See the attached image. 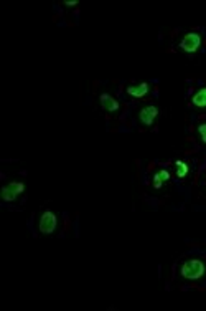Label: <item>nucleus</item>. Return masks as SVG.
<instances>
[{
	"mask_svg": "<svg viewBox=\"0 0 206 311\" xmlns=\"http://www.w3.org/2000/svg\"><path fill=\"white\" fill-rule=\"evenodd\" d=\"M25 192V184L23 182H9L2 185V190H0V196H2L4 202H14L17 201L18 196H22Z\"/></svg>",
	"mask_w": 206,
	"mask_h": 311,
	"instance_id": "obj_3",
	"label": "nucleus"
},
{
	"mask_svg": "<svg viewBox=\"0 0 206 311\" xmlns=\"http://www.w3.org/2000/svg\"><path fill=\"white\" fill-rule=\"evenodd\" d=\"M56 227H58V217L53 214L52 210H45L40 215V222H38V230L43 235H52Z\"/></svg>",
	"mask_w": 206,
	"mask_h": 311,
	"instance_id": "obj_2",
	"label": "nucleus"
},
{
	"mask_svg": "<svg viewBox=\"0 0 206 311\" xmlns=\"http://www.w3.org/2000/svg\"><path fill=\"white\" fill-rule=\"evenodd\" d=\"M191 103L196 108H206V88H201L198 93H195L191 98Z\"/></svg>",
	"mask_w": 206,
	"mask_h": 311,
	"instance_id": "obj_9",
	"label": "nucleus"
},
{
	"mask_svg": "<svg viewBox=\"0 0 206 311\" xmlns=\"http://www.w3.org/2000/svg\"><path fill=\"white\" fill-rule=\"evenodd\" d=\"M199 47H201V35L196 32L186 33L182 38V42H180V48L186 53H195L198 52Z\"/></svg>",
	"mask_w": 206,
	"mask_h": 311,
	"instance_id": "obj_4",
	"label": "nucleus"
},
{
	"mask_svg": "<svg viewBox=\"0 0 206 311\" xmlns=\"http://www.w3.org/2000/svg\"><path fill=\"white\" fill-rule=\"evenodd\" d=\"M99 103H101V108L104 111H108V113H116V111H119L121 108L119 101H117L112 95H109V93H102V95L99 96Z\"/></svg>",
	"mask_w": 206,
	"mask_h": 311,
	"instance_id": "obj_6",
	"label": "nucleus"
},
{
	"mask_svg": "<svg viewBox=\"0 0 206 311\" xmlns=\"http://www.w3.org/2000/svg\"><path fill=\"white\" fill-rule=\"evenodd\" d=\"M168 179H170V172L165 171V169L159 171L153 176V187L155 189H162V185H164V182H167Z\"/></svg>",
	"mask_w": 206,
	"mask_h": 311,
	"instance_id": "obj_8",
	"label": "nucleus"
},
{
	"mask_svg": "<svg viewBox=\"0 0 206 311\" xmlns=\"http://www.w3.org/2000/svg\"><path fill=\"white\" fill-rule=\"evenodd\" d=\"M66 7H76L78 5V0H68V2H65Z\"/></svg>",
	"mask_w": 206,
	"mask_h": 311,
	"instance_id": "obj_12",
	"label": "nucleus"
},
{
	"mask_svg": "<svg viewBox=\"0 0 206 311\" xmlns=\"http://www.w3.org/2000/svg\"><path fill=\"white\" fill-rule=\"evenodd\" d=\"M175 166L178 167V169H177V177L178 179H183V177L188 176V172H190L188 164H185L183 161H175Z\"/></svg>",
	"mask_w": 206,
	"mask_h": 311,
	"instance_id": "obj_10",
	"label": "nucleus"
},
{
	"mask_svg": "<svg viewBox=\"0 0 206 311\" xmlns=\"http://www.w3.org/2000/svg\"><path fill=\"white\" fill-rule=\"evenodd\" d=\"M159 116V108L153 106V104H150V106H145L140 109L139 113V121L143 124V126H152V124L155 123V120H157Z\"/></svg>",
	"mask_w": 206,
	"mask_h": 311,
	"instance_id": "obj_5",
	"label": "nucleus"
},
{
	"mask_svg": "<svg viewBox=\"0 0 206 311\" xmlns=\"http://www.w3.org/2000/svg\"><path fill=\"white\" fill-rule=\"evenodd\" d=\"M204 273H206V266L201 260H198V258L188 260V262H185L182 265V268H180V275L186 280H199L204 277Z\"/></svg>",
	"mask_w": 206,
	"mask_h": 311,
	"instance_id": "obj_1",
	"label": "nucleus"
},
{
	"mask_svg": "<svg viewBox=\"0 0 206 311\" xmlns=\"http://www.w3.org/2000/svg\"><path fill=\"white\" fill-rule=\"evenodd\" d=\"M148 90H150V86H148V83H140V85H132V86H127V95L132 96V98H143L148 93Z\"/></svg>",
	"mask_w": 206,
	"mask_h": 311,
	"instance_id": "obj_7",
	"label": "nucleus"
},
{
	"mask_svg": "<svg viewBox=\"0 0 206 311\" xmlns=\"http://www.w3.org/2000/svg\"><path fill=\"white\" fill-rule=\"evenodd\" d=\"M198 133H199V136H201V141L206 144V123L199 124V126H198Z\"/></svg>",
	"mask_w": 206,
	"mask_h": 311,
	"instance_id": "obj_11",
	"label": "nucleus"
}]
</instances>
